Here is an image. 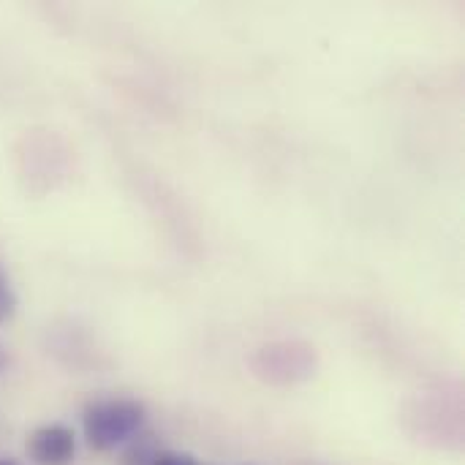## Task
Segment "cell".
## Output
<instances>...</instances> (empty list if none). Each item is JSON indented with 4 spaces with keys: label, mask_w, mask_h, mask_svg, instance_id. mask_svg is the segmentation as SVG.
I'll list each match as a JSON object with an SVG mask.
<instances>
[{
    "label": "cell",
    "mask_w": 465,
    "mask_h": 465,
    "mask_svg": "<svg viewBox=\"0 0 465 465\" xmlns=\"http://www.w3.org/2000/svg\"><path fill=\"white\" fill-rule=\"evenodd\" d=\"M0 465H22L19 460H14V458H0Z\"/></svg>",
    "instance_id": "cell-6"
},
{
    "label": "cell",
    "mask_w": 465,
    "mask_h": 465,
    "mask_svg": "<svg viewBox=\"0 0 465 465\" xmlns=\"http://www.w3.org/2000/svg\"><path fill=\"white\" fill-rule=\"evenodd\" d=\"M202 465H204V463H202Z\"/></svg>",
    "instance_id": "cell-7"
},
{
    "label": "cell",
    "mask_w": 465,
    "mask_h": 465,
    "mask_svg": "<svg viewBox=\"0 0 465 465\" xmlns=\"http://www.w3.org/2000/svg\"><path fill=\"white\" fill-rule=\"evenodd\" d=\"M155 465H202L196 458L183 455V452H161Z\"/></svg>",
    "instance_id": "cell-5"
},
{
    "label": "cell",
    "mask_w": 465,
    "mask_h": 465,
    "mask_svg": "<svg viewBox=\"0 0 465 465\" xmlns=\"http://www.w3.org/2000/svg\"><path fill=\"white\" fill-rule=\"evenodd\" d=\"M161 452H163V450H158L155 436L139 433V436H134V439L125 444V450H123V455H120V465H155Z\"/></svg>",
    "instance_id": "cell-3"
},
{
    "label": "cell",
    "mask_w": 465,
    "mask_h": 465,
    "mask_svg": "<svg viewBox=\"0 0 465 465\" xmlns=\"http://www.w3.org/2000/svg\"><path fill=\"white\" fill-rule=\"evenodd\" d=\"M16 305H19V300H16V292H14V286H11V278H8V272L0 267V327H3L5 322L14 319Z\"/></svg>",
    "instance_id": "cell-4"
},
{
    "label": "cell",
    "mask_w": 465,
    "mask_h": 465,
    "mask_svg": "<svg viewBox=\"0 0 465 465\" xmlns=\"http://www.w3.org/2000/svg\"><path fill=\"white\" fill-rule=\"evenodd\" d=\"M25 452L33 465H71L76 458V433L63 422L41 425L27 436Z\"/></svg>",
    "instance_id": "cell-2"
},
{
    "label": "cell",
    "mask_w": 465,
    "mask_h": 465,
    "mask_svg": "<svg viewBox=\"0 0 465 465\" xmlns=\"http://www.w3.org/2000/svg\"><path fill=\"white\" fill-rule=\"evenodd\" d=\"M147 409L136 398L93 401L82 411V433L93 452H112L144 430Z\"/></svg>",
    "instance_id": "cell-1"
}]
</instances>
